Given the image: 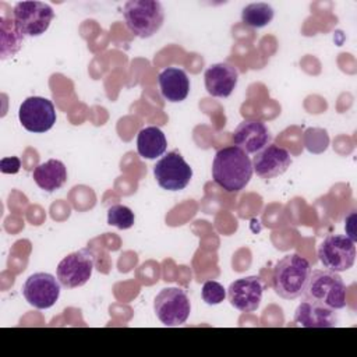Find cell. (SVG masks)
<instances>
[{
  "label": "cell",
  "instance_id": "obj_1",
  "mask_svg": "<svg viewBox=\"0 0 357 357\" xmlns=\"http://www.w3.org/2000/svg\"><path fill=\"white\" fill-rule=\"evenodd\" d=\"M252 162L243 149L229 145L215 153L212 178L226 192H238L245 188L252 177Z\"/></svg>",
  "mask_w": 357,
  "mask_h": 357
},
{
  "label": "cell",
  "instance_id": "obj_2",
  "mask_svg": "<svg viewBox=\"0 0 357 357\" xmlns=\"http://www.w3.org/2000/svg\"><path fill=\"white\" fill-rule=\"evenodd\" d=\"M301 297L337 311L346 307V284L337 272L315 269L311 271Z\"/></svg>",
  "mask_w": 357,
  "mask_h": 357
},
{
  "label": "cell",
  "instance_id": "obj_3",
  "mask_svg": "<svg viewBox=\"0 0 357 357\" xmlns=\"http://www.w3.org/2000/svg\"><path fill=\"white\" fill-rule=\"evenodd\" d=\"M310 262L298 254L283 257L275 266L272 284L275 293L284 300H294L301 296L311 273Z\"/></svg>",
  "mask_w": 357,
  "mask_h": 357
},
{
  "label": "cell",
  "instance_id": "obj_4",
  "mask_svg": "<svg viewBox=\"0 0 357 357\" xmlns=\"http://www.w3.org/2000/svg\"><path fill=\"white\" fill-rule=\"evenodd\" d=\"M124 21L128 31L138 38H151L163 25L165 11L156 0H130L124 4Z\"/></svg>",
  "mask_w": 357,
  "mask_h": 357
},
{
  "label": "cell",
  "instance_id": "obj_5",
  "mask_svg": "<svg viewBox=\"0 0 357 357\" xmlns=\"http://www.w3.org/2000/svg\"><path fill=\"white\" fill-rule=\"evenodd\" d=\"M153 310L165 326H178L188 319L191 303L181 287H166L155 297Z\"/></svg>",
  "mask_w": 357,
  "mask_h": 357
},
{
  "label": "cell",
  "instance_id": "obj_6",
  "mask_svg": "<svg viewBox=\"0 0 357 357\" xmlns=\"http://www.w3.org/2000/svg\"><path fill=\"white\" fill-rule=\"evenodd\" d=\"M318 258L325 269L344 272L356 261L354 241L349 236L328 234L318 248Z\"/></svg>",
  "mask_w": 357,
  "mask_h": 357
},
{
  "label": "cell",
  "instance_id": "obj_7",
  "mask_svg": "<svg viewBox=\"0 0 357 357\" xmlns=\"http://www.w3.org/2000/svg\"><path fill=\"white\" fill-rule=\"evenodd\" d=\"M11 15L24 36H39L47 31L54 11L42 1H20L14 6Z\"/></svg>",
  "mask_w": 357,
  "mask_h": 357
},
{
  "label": "cell",
  "instance_id": "obj_8",
  "mask_svg": "<svg viewBox=\"0 0 357 357\" xmlns=\"http://www.w3.org/2000/svg\"><path fill=\"white\" fill-rule=\"evenodd\" d=\"M153 176L163 190L178 191L185 188L191 181L192 169L178 152L172 151L156 162Z\"/></svg>",
  "mask_w": 357,
  "mask_h": 357
},
{
  "label": "cell",
  "instance_id": "obj_9",
  "mask_svg": "<svg viewBox=\"0 0 357 357\" xmlns=\"http://www.w3.org/2000/svg\"><path fill=\"white\" fill-rule=\"evenodd\" d=\"M95 257L88 248H84L64 257L57 265L56 275L63 287L75 289L91 279Z\"/></svg>",
  "mask_w": 357,
  "mask_h": 357
},
{
  "label": "cell",
  "instance_id": "obj_10",
  "mask_svg": "<svg viewBox=\"0 0 357 357\" xmlns=\"http://www.w3.org/2000/svg\"><path fill=\"white\" fill-rule=\"evenodd\" d=\"M18 119L26 131L36 134L46 132L56 123V109L46 98L29 96L21 103Z\"/></svg>",
  "mask_w": 357,
  "mask_h": 357
},
{
  "label": "cell",
  "instance_id": "obj_11",
  "mask_svg": "<svg viewBox=\"0 0 357 357\" xmlns=\"http://www.w3.org/2000/svg\"><path fill=\"white\" fill-rule=\"evenodd\" d=\"M60 282L50 273L38 272L31 275L22 284V296L32 307L46 310L56 304L60 297Z\"/></svg>",
  "mask_w": 357,
  "mask_h": 357
},
{
  "label": "cell",
  "instance_id": "obj_12",
  "mask_svg": "<svg viewBox=\"0 0 357 357\" xmlns=\"http://www.w3.org/2000/svg\"><path fill=\"white\" fill-rule=\"evenodd\" d=\"M264 290L265 284L261 278L247 276L231 282L226 296L236 310L241 312H252L259 307Z\"/></svg>",
  "mask_w": 357,
  "mask_h": 357
},
{
  "label": "cell",
  "instance_id": "obj_13",
  "mask_svg": "<svg viewBox=\"0 0 357 357\" xmlns=\"http://www.w3.org/2000/svg\"><path fill=\"white\" fill-rule=\"evenodd\" d=\"M252 162V170L259 178L268 180L283 174L291 165V155L287 149L269 144L264 149L255 153Z\"/></svg>",
  "mask_w": 357,
  "mask_h": 357
},
{
  "label": "cell",
  "instance_id": "obj_14",
  "mask_svg": "<svg viewBox=\"0 0 357 357\" xmlns=\"http://www.w3.org/2000/svg\"><path fill=\"white\" fill-rule=\"evenodd\" d=\"M231 139L233 145L238 146L245 153H257L271 144L272 135L262 121L244 120L233 131Z\"/></svg>",
  "mask_w": 357,
  "mask_h": 357
},
{
  "label": "cell",
  "instance_id": "obj_15",
  "mask_svg": "<svg viewBox=\"0 0 357 357\" xmlns=\"http://www.w3.org/2000/svg\"><path fill=\"white\" fill-rule=\"evenodd\" d=\"M206 92L213 98H227L231 95L238 81V70L230 63L211 64L205 74Z\"/></svg>",
  "mask_w": 357,
  "mask_h": 357
},
{
  "label": "cell",
  "instance_id": "obj_16",
  "mask_svg": "<svg viewBox=\"0 0 357 357\" xmlns=\"http://www.w3.org/2000/svg\"><path fill=\"white\" fill-rule=\"evenodd\" d=\"M336 310L303 300L294 312V324L303 328H333L337 325Z\"/></svg>",
  "mask_w": 357,
  "mask_h": 357
},
{
  "label": "cell",
  "instance_id": "obj_17",
  "mask_svg": "<svg viewBox=\"0 0 357 357\" xmlns=\"http://www.w3.org/2000/svg\"><path fill=\"white\" fill-rule=\"evenodd\" d=\"M159 88L163 99L172 103L183 102L190 92V79L184 70L167 67L158 75Z\"/></svg>",
  "mask_w": 357,
  "mask_h": 357
},
{
  "label": "cell",
  "instance_id": "obj_18",
  "mask_svg": "<svg viewBox=\"0 0 357 357\" xmlns=\"http://www.w3.org/2000/svg\"><path fill=\"white\" fill-rule=\"evenodd\" d=\"M32 177L40 190L53 192L60 190L67 181V169L61 160L49 159L33 169Z\"/></svg>",
  "mask_w": 357,
  "mask_h": 357
},
{
  "label": "cell",
  "instance_id": "obj_19",
  "mask_svg": "<svg viewBox=\"0 0 357 357\" xmlns=\"http://www.w3.org/2000/svg\"><path fill=\"white\" fill-rule=\"evenodd\" d=\"M167 141L159 127L149 126L137 135V151L144 159H156L166 152Z\"/></svg>",
  "mask_w": 357,
  "mask_h": 357
},
{
  "label": "cell",
  "instance_id": "obj_20",
  "mask_svg": "<svg viewBox=\"0 0 357 357\" xmlns=\"http://www.w3.org/2000/svg\"><path fill=\"white\" fill-rule=\"evenodd\" d=\"M24 38L25 36L18 29L13 15H11V18L1 17V20H0V56L3 60L7 57H13L21 49Z\"/></svg>",
  "mask_w": 357,
  "mask_h": 357
},
{
  "label": "cell",
  "instance_id": "obj_21",
  "mask_svg": "<svg viewBox=\"0 0 357 357\" xmlns=\"http://www.w3.org/2000/svg\"><path fill=\"white\" fill-rule=\"evenodd\" d=\"M275 11L268 3H251L241 11V21L251 28H264L273 20Z\"/></svg>",
  "mask_w": 357,
  "mask_h": 357
},
{
  "label": "cell",
  "instance_id": "obj_22",
  "mask_svg": "<svg viewBox=\"0 0 357 357\" xmlns=\"http://www.w3.org/2000/svg\"><path fill=\"white\" fill-rule=\"evenodd\" d=\"M134 222H135L134 212L126 205L116 204L107 209V223L110 226L126 230V229L132 227Z\"/></svg>",
  "mask_w": 357,
  "mask_h": 357
},
{
  "label": "cell",
  "instance_id": "obj_23",
  "mask_svg": "<svg viewBox=\"0 0 357 357\" xmlns=\"http://www.w3.org/2000/svg\"><path fill=\"white\" fill-rule=\"evenodd\" d=\"M201 296L208 305H216L226 298V289L219 282L208 280L202 286Z\"/></svg>",
  "mask_w": 357,
  "mask_h": 357
},
{
  "label": "cell",
  "instance_id": "obj_24",
  "mask_svg": "<svg viewBox=\"0 0 357 357\" xmlns=\"http://www.w3.org/2000/svg\"><path fill=\"white\" fill-rule=\"evenodd\" d=\"M21 167V160L17 156L3 158L0 160V170L6 174H15Z\"/></svg>",
  "mask_w": 357,
  "mask_h": 357
}]
</instances>
